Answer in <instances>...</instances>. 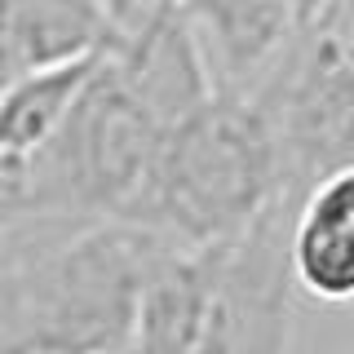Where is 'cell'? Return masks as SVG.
I'll list each match as a JSON object with an SVG mask.
<instances>
[{"instance_id": "cell-1", "label": "cell", "mask_w": 354, "mask_h": 354, "mask_svg": "<svg viewBox=\"0 0 354 354\" xmlns=\"http://www.w3.org/2000/svg\"><path fill=\"white\" fill-rule=\"evenodd\" d=\"M283 195L279 151L261 106L248 93L217 88L164 133L133 204L115 221L182 248H226Z\"/></svg>"}, {"instance_id": "cell-2", "label": "cell", "mask_w": 354, "mask_h": 354, "mask_svg": "<svg viewBox=\"0 0 354 354\" xmlns=\"http://www.w3.org/2000/svg\"><path fill=\"white\" fill-rule=\"evenodd\" d=\"M164 133L169 129L129 93L102 58L75 93L58 133L36 155H27L36 221L124 217Z\"/></svg>"}, {"instance_id": "cell-3", "label": "cell", "mask_w": 354, "mask_h": 354, "mask_svg": "<svg viewBox=\"0 0 354 354\" xmlns=\"http://www.w3.org/2000/svg\"><path fill=\"white\" fill-rule=\"evenodd\" d=\"M248 97L270 124L292 199L319 177L354 169V31L341 9L301 22Z\"/></svg>"}, {"instance_id": "cell-4", "label": "cell", "mask_w": 354, "mask_h": 354, "mask_svg": "<svg viewBox=\"0 0 354 354\" xmlns=\"http://www.w3.org/2000/svg\"><path fill=\"white\" fill-rule=\"evenodd\" d=\"M283 195L226 248L208 319L191 354H292L297 283L288 270V213Z\"/></svg>"}, {"instance_id": "cell-5", "label": "cell", "mask_w": 354, "mask_h": 354, "mask_svg": "<svg viewBox=\"0 0 354 354\" xmlns=\"http://www.w3.org/2000/svg\"><path fill=\"white\" fill-rule=\"evenodd\" d=\"M288 270L306 301L354 310V169L328 173L288 213Z\"/></svg>"}, {"instance_id": "cell-6", "label": "cell", "mask_w": 354, "mask_h": 354, "mask_svg": "<svg viewBox=\"0 0 354 354\" xmlns=\"http://www.w3.org/2000/svg\"><path fill=\"white\" fill-rule=\"evenodd\" d=\"M226 248H182V243H169V239L155 248L138 288L129 354H191L195 350Z\"/></svg>"}, {"instance_id": "cell-7", "label": "cell", "mask_w": 354, "mask_h": 354, "mask_svg": "<svg viewBox=\"0 0 354 354\" xmlns=\"http://www.w3.org/2000/svg\"><path fill=\"white\" fill-rule=\"evenodd\" d=\"M115 40L120 27L97 0H0V84L102 58Z\"/></svg>"}, {"instance_id": "cell-8", "label": "cell", "mask_w": 354, "mask_h": 354, "mask_svg": "<svg viewBox=\"0 0 354 354\" xmlns=\"http://www.w3.org/2000/svg\"><path fill=\"white\" fill-rule=\"evenodd\" d=\"M102 58L44 66V71H31V75H18V80L0 84V155H9V160L36 155L58 133L75 93L84 88V80L93 75V66Z\"/></svg>"}, {"instance_id": "cell-9", "label": "cell", "mask_w": 354, "mask_h": 354, "mask_svg": "<svg viewBox=\"0 0 354 354\" xmlns=\"http://www.w3.org/2000/svg\"><path fill=\"white\" fill-rule=\"evenodd\" d=\"M27 221H36V213H31V186H27V160L0 155V243L14 230H22Z\"/></svg>"}, {"instance_id": "cell-10", "label": "cell", "mask_w": 354, "mask_h": 354, "mask_svg": "<svg viewBox=\"0 0 354 354\" xmlns=\"http://www.w3.org/2000/svg\"><path fill=\"white\" fill-rule=\"evenodd\" d=\"M97 5H102L106 14L115 18V27H120V31H129V27H138L142 18H151L155 9L164 5V0H97Z\"/></svg>"}, {"instance_id": "cell-11", "label": "cell", "mask_w": 354, "mask_h": 354, "mask_svg": "<svg viewBox=\"0 0 354 354\" xmlns=\"http://www.w3.org/2000/svg\"><path fill=\"white\" fill-rule=\"evenodd\" d=\"M332 5H337V0H288V14H292V31L301 27V22H310V18L328 14Z\"/></svg>"}, {"instance_id": "cell-12", "label": "cell", "mask_w": 354, "mask_h": 354, "mask_svg": "<svg viewBox=\"0 0 354 354\" xmlns=\"http://www.w3.org/2000/svg\"><path fill=\"white\" fill-rule=\"evenodd\" d=\"M0 354H62V350L40 346V341H27V337H0Z\"/></svg>"}, {"instance_id": "cell-13", "label": "cell", "mask_w": 354, "mask_h": 354, "mask_svg": "<svg viewBox=\"0 0 354 354\" xmlns=\"http://www.w3.org/2000/svg\"><path fill=\"white\" fill-rule=\"evenodd\" d=\"M337 9H341V18L350 22V31H354V0H337Z\"/></svg>"}, {"instance_id": "cell-14", "label": "cell", "mask_w": 354, "mask_h": 354, "mask_svg": "<svg viewBox=\"0 0 354 354\" xmlns=\"http://www.w3.org/2000/svg\"><path fill=\"white\" fill-rule=\"evenodd\" d=\"M164 5H177V0H164Z\"/></svg>"}, {"instance_id": "cell-15", "label": "cell", "mask_w": 354, "mask_h": 354, "mask_svg": "<svg viewBox=\"0 0 354 354\" xmlns=\"http://www.w3.org/2000/svg\"><path fill=\"white\" fill-rule=\"evenodd\" d=\"M120 354H129V350H120Z\"/></svg>"}, {"instance_id": "cell-16", "label": "cell", "mask_w": 354, "mask_h": 354, "mask_svg": "<svg viewBox=\"0 0 354 354\" xmlns=\"http://www.w3.org/2000/svg\"><path fill=\"white\" fill-rule=\"evenodd\" d=\"M350 354H354V350H350Z\"/></svg>"}]
</instances>
